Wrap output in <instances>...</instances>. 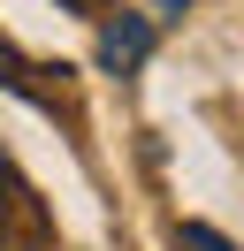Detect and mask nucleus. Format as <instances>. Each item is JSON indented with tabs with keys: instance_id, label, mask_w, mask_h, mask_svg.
I'll return each instance as SVG.
<instances>
[{
	"instance_id": "obj_1",
	"label": "nucleus",
	"mask_w": 244,
	"mask_h": 251,
	"mask_svg": "<svg viewBox=\"0 0 244 251\" xmlns=\"http://www.w3.org/2000/svg\"><path fill=\"white\" fill-rule=\"evenodd\" d=\"M0 251H54V221H46V198L23 183L8 152H0Z\"/></svg>"
},
{
	"instance_id": "obj_3",
	"label": "nucleus",
	"mask_w": 244,
	"mask_h": 251,
	"mask_svg": "<svg viewBox=\"0 0 244 251\" xmlns=\"http://www.w3.org/2000/svg\"><path fill=\"white\" fill-rule=\"evenodd\" d=\"M152 38H160V23L152 16H99V69L107 76H137V69L152 61Z\"/></svg>"
},
{
	"instance_id": "obj_2",
	"label": "nucleus",
	"mask_w": 244,
	"mask_h": 251,
	"mask_svg": "<svg viewBox=\"0 0 244 251\" xmlns=\"http://www.w3.org/2000/svg\"><path fill=\"white\" fill-rule=\"evenodd\" d=\"M76 69L69 61H23V53L0 38V84H8L15 99H30V107H46V114H76Z\"/></svg>"
},
{
	"instance_id": "obj_4",
	"label": "nucleus",
	"mask_w": 244,
	"mask_h": 251,
	"mask_svg": "<svg viewBox=\"0 0 244 251\" xmlns=\"http://www.w3.org/2000/svg\"><path fill=\"white\" fill-rule=\"evenodd\" d=\"M168 244H176V251H237L221 228H206V221H176V228H168Z\"/></svg>"
},
{
	"instance_id": "obj_5",
	"label": "nucleus",
	"mask_w": 244,
	"mask_h": 251,
	"mask_svg": "<svg viewBox=\"0 0 244 251\" xmlns=\"http://www.w3.org/2000/svg\"><path fill=\"white\" fill-rule=\"evenodd\" d=\"M61 8H69V16H92V23H99V16H115L122 0H61Z\"/></svg>"
},
{
	"instance_id": "obj_6",
	"label": "nucleus",
	"mask_w": 244,
	"mask_h": 251,
	"mask_svg": "<svg viewBox=\"0 0 244 251\" xmlns=\"http://www.w3.org/2000/svg\"><path fill=\"white\" fill-rule=\"evenodd\" d=\"M183 8H191V0H160V16H183Z\"/></svg>"
}]
</instances>
